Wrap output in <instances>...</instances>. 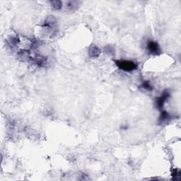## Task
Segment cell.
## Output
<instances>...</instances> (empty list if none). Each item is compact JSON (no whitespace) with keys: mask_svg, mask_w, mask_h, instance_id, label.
<instances>
[{"mask_svg":"<svg viewBox=\"0 0 181 181\" xmlns=\"http://www.w3.org/2000/svg\"><path fill=\"white\" fill-rule=\"evenodd\" d=\"M141 86H142L143 89H145L146 91H152V89H153V87H152V85L149 84V81H144V82L142 83V84H141Z\"/></svg>","mask_w":181,"mask_h":181,"instance_id":"52a82bcc","label":"cell"},{"mask_svg":"<svg viewBox=\"0 0 181 181\" xmlns=\"http://www.w3.org/2000/svg\"><path fill=\"white\" fill-rule=\"evenodd\" d=\"M76 6H79L78 1H69L67 3V8H69L71 10H74V7Z\"/></svg>","mask_w":181,"mask_h":181,"instance_id":"ba28073f","label":"cell"},{"mask_svg":"<svg viewBox=\"0 0 181 181\" xmlns=\"http://www.w3.org/2000/svg\"><path fill=\"white\" fill-rule=\"evenodd\" d=\"M170 94L168 93V91H165L159 98H157L156 100V105L157 108H158L159 110H161L163 108V105H164L165 101L167 100Z\"/></svg>","mask_w":181,"mask_h":181,"instance_id":"7a4b0ae2","label":"cell"},{"mask_svg":"<svg viewBox=\"0 0 181 181\" xmlns=\"http://www.w3.org/2000/svg\"><path fill=\"white\" fill-rule=\"evenodd\" d=\"M115 64L120 70L125 72H133L137 68V64L131 60H124V59L116 60Z\"/></svg>","mask_w":181,"mask_h":181,"instance_id":"6da1fadb","label":"cell"},{"mask_svg":"<svg viewBox=\"0 0 181 181\" xmlns=\"http://www.w3.org/2000/svg\"><path fill=\"white\" fill-rule=\"evenodd\" d=\"M89 55H90L91 57H97L100 55V49L98 48L97 46H96V45H91L90 48H89Z\"/></svg>","mask_w":181,"mask_h":181,"instance_id":"277c9868","label":"cell"},{"mask_svg":"<svg viewBox=\"0 0 181 181\" xmlns=\"http://www.w3.org/2000/svg\"><path fill=\"white\" fill-rule=\"evenodd\" d=\"M147 49L149 53L152 55H158L161 51L159 45L154 41L148 42Z\"/></svg>","mask_w":181,"mask_h":181,"instance_id":"3957f363","label":"cell"},{"mask_svg":"<svg viewBox=\"0 0 181 181\" xmlns=\"http://www.w3.org/2000/svg\"><path fill=\"white\" fill-rule=\"evenodd\" d=\"M50 4L56 10H59L62 7V3L60 1H51Z\"/></svg>","mask_w":181,"mask_h":181,"instance_id":"8992f818","label":"cell"},{"mask_svg":"<svg viewBox=\"0 0 181 181\" xmlns=\"http://www.w3.org/2000/svg\"><path fill=\"white\" fill-rule=\"evenodd\" d=\"M170 118H171V115L168 114V113H167L166 111H162L159 117V122L160 123H163V122H165L166 121L168 120Z\"/></svg>","mask_w":181,"mask_h":181,"instance_id":"5b68a950","label":"cell"}]
</instances>
